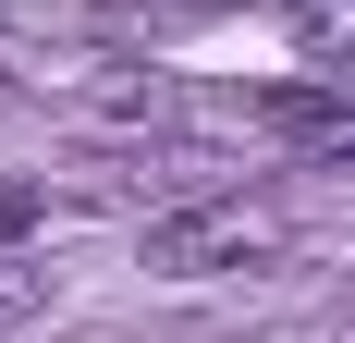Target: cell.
I'll use <instances>...</instances> for the list:
<instances>
[{
	"label": "cell",
	"instance_id": "obj_2",
	"mask_svg": "<svg viewBox=\"0 0 355 343\" xmlns=\"http://www.w3.org/2000/svg\"><path fill=\"white\" fill-rule=\"evenodd\" d=\"M257 123H270L294 160H319V172L355 160V99H343V86H270V99H257Z\"/></svg>",
	"mask_w": 355,
	"mask_h": 343
},
{
	"label": "cell",
	"instance_id": "obj_3",
	"mask_svg": "<svg viewBox=\"0 0 355 343\" xmlns=\"http://www.w3.org/2000/svg\"><path fill=\"white\" fill-rule=\"evenodd\" d=\"M282 25L319 74H355V0H282Z\"/></svg>",
	"mask_w": 355,
	"mask_h": 343
},
{
	"label": "cell",
	"instance_id": "obj_4",
	"mask_svg": "<svg viewBox=\"0 0 355 343\" xmlns=\"http://www.w3.org/2000/svg\"><path fill=\"white\" fill-rule=\"evenodd\" d=\"M37 208H49L37 184H0V245H25V233H37Z\"/></svg>",
	"mask_w": 355,
	"mask_h": 343
},
{
	"label": "cell",
	"instance_id": "obj_1",
	"mask_svg": "<svg viewBox=\"0 0 355 343\" xmlns=\"http://www.w3.org/2000/svg\"><path fill=\"white\" fill-rule=\"evenodd\" d=\"M294 245V208L282 196H196L172 208V221H147V270H172V282H209V270H257V258H282Z\"/></svg>",
	"mask_w": 355,
	"mask_h": 343
}]
</instances>
